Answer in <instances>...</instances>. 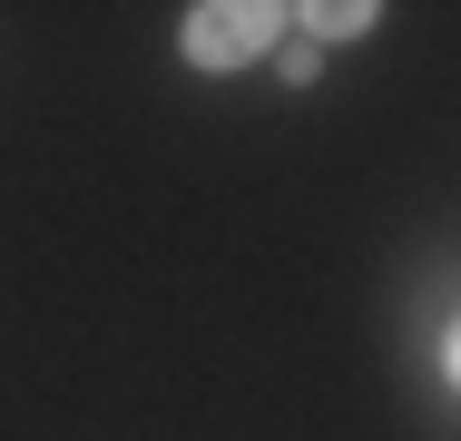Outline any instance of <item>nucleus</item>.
<instances>
[{
  "label": "nucleus",
  "instance_id": "f257e3e1",
  "mask_svg": "<svg viewBox=\"0 0 461 441\" xmlns=\"http://www.w3.org/2000/svg\"><path fill=\"white\" fill-rule=\"evenodd\" d=\"M276 20L285 10H266V0H206V10H186V59L196 69H246V59H266L276 50Z\"/></svg>",
  "mask_w": 461,
  "mask_h": 441
},
{
  "label": "nucleus",
  "instance_id": "f03ea898",
  "mask_svg": "<svg viewBox=\"0 0 461 441\" xmlns=\"http://www.w3.org/2000/svg\"><path fill=\"white\" fill-rule=\"evenodd\" d=\"M294 20H304V40L324 50V40H364V30H373V20H383V10H373V0H334V10L314 0V10H294Z\"/></svg>",
  "mask_w": 461,
  "mask_h": 441
},
{
  "label": "nucleus",
  "instance_id": "7ed1b4c3",
  "mask_svg": "<svg viewBox=\"0 0 461 441\" xmlns=\"http://www.w3.org/2000/svg\"><path fill=\"white\" fill-rule=\"evenodd\" d=\"M314 69H324L314 40H285V50H276V79H285V88H314Z\"/></svg>",
  "mask_w": 461,
  "mask_h": 441
}]
</instances>
